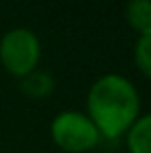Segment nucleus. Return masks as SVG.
Segmentation results:
<instances>
[{"label": "nucleus", "mask_w": 151, "mask_h": 153, "mask_svg": "<svg viewBox=\"0 0 151 153\" xmlns=\"http://www.w3.org/2000/svg\"><path fill=\"white\" fill-rule=\"evenodd\" d=\"M50 134L62 149L72 153L91 149L97 146L101 138L93 120L78 111H64L58 116H54L50 124Z\"/></svg>", "instance_id": "7ed1b4c3"}, {"label": "nucleus", "mask_w": 151, "mask_h": 153, "mask_svg": "<svg viewBox=\"0 0 151 153\" xmlns=\"http://www.w3.org/2000/svg\"><path fill=\"white\" fill-rule=\"evenodd\" d=\"M134 56H136V64L140 66V70L151 78V33L140 35L136 49H134Z\"/></svg>", "instance_id": "0eeeda50"}, {"label": "nucleus", "mask_w": 151, "mask_h": 153, "mask_svg": "<svg viewBox=\"0 0 151 153\" xmlns=\"http://www.w3.org/2000/svg\"><path fill=\"white\" fill-rule=\"evenodd\" d=\"M87 116L93 120L99 134L107 138H118L130 130L138 118V89L124 76L105 74L91 85L87 93Z\"/></svg>", "instance_id": "f257e3e1"}, {"label": "nucleus", "mask_w": 151, "mask_h": 153, "mask_svg": "<svg viewBox=\"0 0 151 153\" xmlns=\"http://www.w3.org/2000/svg\"><path fill=\"white\" fill-rule=\"evenodd\" d=\"M19 87L25 95L35 99H43V97H49L54 89V79L49 72L45 70H33L29 74H25L19 82Z\"/></svg>", "instance_id": "39448f33"}, {"label": "nucleus", "mask_w": 151, "mask_h": 153, "mask_svg": "<svg viewBox=\"0 0 151 153\" xmlns=\"http://www.w3.org/2000/svg\"><path fill=\"white\" fill-rule=\"evenodd\" d=\"M126 19L140 35L151 33V0H132L126 4Z\"/></svg>", "instance_id": "423d86ee"}, {"label": "nucleus", "mask_w": 151, "mask_h": 153, "mask_svg": "<svg viewBox=\"0 0 151 153\" xmlns=\"http://www.w3.org/2000/svg\"><path fill=\"white\" fill-rule=\"evenodd\" d=\"M41 58L37 35L27 27H14L0 39V62L10 74L23 78L35 70Z\"/></svg>", "instance_id": "f03ea898"}, {"label": "nucleus", "mask_w": 151, "mask_h": 153, "mask_svg": "<svg viewBox=\"0 0 151 153\" xmlns=\"http://www.w3.org/2000/svg\"><path fill=\"white\" fill-rule=\"evenodd\" d=\"M126 142L132 153H151V112L134 120Z\"/></svg>", "instance_id": "20e7f679"}]
</instances>
